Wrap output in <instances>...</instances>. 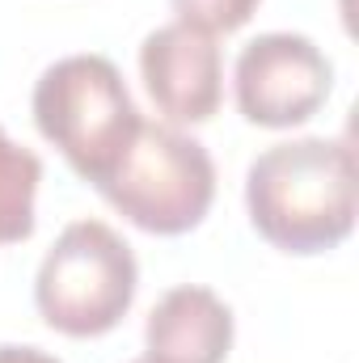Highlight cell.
<instances>
[{"label": "cell", "mask_w": 359, "mask_h": 363, "mask_svg": "<svg viewBox=\"0 0 359 363\" xmlns=\"http://www.w3.org/2000/svg\"><path fill=\"white\" fill-rule=\"evenodd\" d=\"M245 207L267 245L326 254L355 228V152L326 135L270 144L245 169Z\"/></svg>", "instance_id": "1"}, {"label": "cell", "mask_w": 359, "mask_h": 363, "mask_svg": "<svg viewBox=\"0 0 359 363\" xmlns=\"http://www.w3.org/2000/svg\"><path fill=\"white\" fill-rule=\"evenodd\" d=\"M34 123L47 144L97 186L140 131V110L123 85V72L106 55H64L34 85Z\"/></svg>", "instance_id": "2"}, {"label": "cell", "mask_w": 359, "mask_h": 363, "mask_svg": "<svg viewBox=\"0 0 359 363\" xmlns=\"http://www.w3.org/2000/svg\"><path fill=\"white\" fill-rule=\"evenodd\" d=\"M97 194L136 228L182 237L203 224L216 199V161L174 123H140L118 165L97 182Z\"/></svg>", "instance_id": "3"}, {"label": "cell", "mask_w": 359, "mask_h": 363, "mask_svg": "<svg viewBox=\"0 0 359 363\" xmlns=\"http://www.w3.org/2000/svg\"><path fill=\"white\" fill-rule=\"evenodd\" d=\"M136 287L140 267L131 245L106 220H72L38 267L34 304L55 334L101 338L131 313Z\"/></svg>", "instance_id": "4"}, {"label": "cell", "mask_w": 359, "mask_h": 363, "mask_svg": "<svg viewBox=\"0 0 359 363\" xmlns=\"http://www.w3.org/2000/svg\"><path fill=\"white\" fill-rule=\"evenodd\" d=\"M233 89L245 123L267 131H287L309 123L326 106L334 89V64L313 38L270 30L241 47L233 68Z\"/></svg>", "instance_id": "5"}, {"label": "cell", "mask_w": 359, "mask_h": 363, "mask_svg": "<svg viewBox=\"0 0 359 363\" xmlns=\"http://www.w3.org/2000/svg\"><path fill=\"white\" fill-rule=\"evenodd\" d=\"M140 77L165 123H207L224 97V55L211 34L170 21L140 43Z\"/></svg>", "instance_id": "6"}, {"label": "cell", "mask_w": 359, "mask_h": 363, "mask_svg": "<svg viewBox=\"0 0 359 363\" xmlns=\"http://www.w3.org/2000/svg\"><path fill=\"white\" fill-rule=\"evenodd\" d=\"M144 347L153 363H224L233 351V308L211 287H170L148 313Z\"/></svg>", "instance_id": "7"}, {"label": "cell", "mask_w": 359, "mask_h": 363, "mask_svg": "<svg viewBox=\"0 0 359 363\" xmlns=\"http://www.w3.org/2000/svg\"><path fill=\"white\" fill-rule=\"evenodd\" d=\"M43 182V161L9 140L0 127V245H17L34 233V199Z\"/></svg>", "instance_id": "8"}, {"label": "cell", "mask_w": 359, "mask_h": 363, "mask_svg": "<svg viewBox=\"0 0 359 363\" xmlns=\"http://www.w3.org/2000/svg\"><path fill=\"white\" fill-rule=\"evenodd\" d=\"M258 4L263 0H174V13L203 34H233L258 13Z\"/></svg>", "instance_id": "9"}, {"label": "cell", "mask_w": 359, "mask_h": 363, "mask_svg": "<svg viewBox=\"0 0 359 363\" xmlns=\"http://www.w3.org/2000/svg\"><path fill=\"white\" fill-rule=\"evenodd\" d=\"M0 363H60L38 347H0Z\"/></svg>", "instance_id": "10"}, {"label": "cell", "mask_w": 359, "mask_h": 363, "mask_svg": "<svg viewBox=\"0 0 359 363\" xmlns=\"http://www.w3.org/2000/svg\"><path fill=\"white\" fill-rule=\"evenodd\" d=\"M131 363H153V359H148V355H144V359H131Z\"/></svg>", "instance_id": "11"}]
</instances>
